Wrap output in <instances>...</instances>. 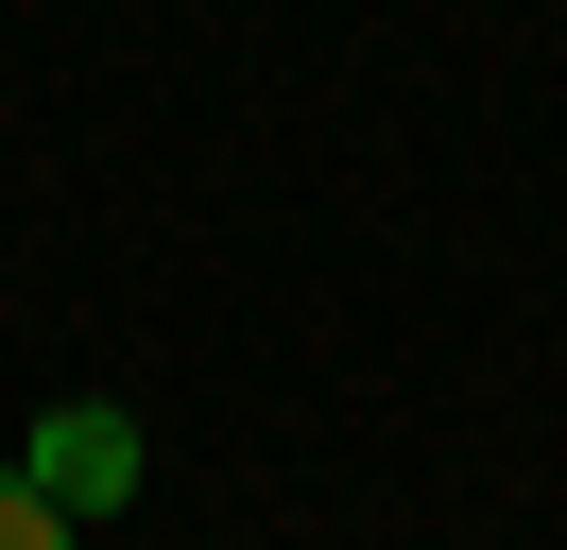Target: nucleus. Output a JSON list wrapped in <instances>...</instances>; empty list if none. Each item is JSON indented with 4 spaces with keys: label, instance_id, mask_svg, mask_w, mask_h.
I'll list each match as a JSON object with an SVG mask.
<instances>
[{
    "label": "nucleus",
    "instance_id": "1",
    "mask_svg": "<svg viewBox=\"0 0 567 550\" xmlns=\"http://www.w3.org/2000/svg\"><path fill=\"white\" fill-rule=\"evenodd\" d=\"M18 481H35V499L70 516V533H86V516H121V499H138V412H104V396L35 412V447H18Z\"/></svg>",
    "mask_w": 567,
    "mask_h": 550
},
{
    "label": "nucleus",
    "instance_id": "2",
    "mask_svg": "<svg viewBox=\"0 0 567 550\" xmlns=\"http://www.w3.org/2000/svg\"><path fill=\"white\" fill-rule=\"evenodd\" d=\"M0 550H70V516H52L35 481H0Z\"/></svg>",
    "mask_w": 567,
    "mask_h": 550
}]
</instances>
